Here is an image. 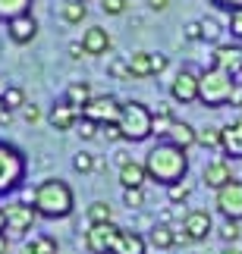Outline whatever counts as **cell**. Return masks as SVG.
<instances>
[{"label":"cell","instance_id":"1","mask_svg":"<svg viewBox=\"0 0 242 254\" xmlns=\"http://www.w3.org/2000/svg\"><path fill=\"white\" fill-rule=\"evenodd\" d=\"M145 170H148V179L161 182V185H176V182H186V173H189V157L186 151L176 148L170 141H161L154 144L145 157Z\"/></svg>","mask_w":242,"mask_h":254},{"label":"cell","instance_id":"2","mask_svg":"<svg viewBox=\"0 0 242 254\" xmlns=\"http://www.w3.org/2000/svg\"><path fill=\"white\" fill-rule=\"evenodd\" d=\"M32 207H35L38 217L63 220V217H70L73 207H76V194L63 179H44L41 185H35V191H32Z\"/></svg>","mask_w":242,"mask_h":254},{"label":"cell","instance_id":"3","mask_svg":"<svg viewBox=\"0 0 242 254\" xmlns=\"http://www.w3.org/2000/svg\"><path fill=\"white\" fill-rule=\"evenodd\" d=\"M233 91H236V79L224 69H214V66H211V69H205L198 75V101L205 107H211V110L227 107Z\"/></svg>","mask_w":242,"mask_h":254},{"label":"cell","instance_id":"4","mask_svg":"<svg viewBox=\"0 0 242 254\" xmlns=\"http://www.w3.org/2000/svg\"><path fill=\"white\" fill-rule=\"evenodd\" d=\"M120 132H123V138H129V141H145V138H151V135H154V110H148L142 101L123 104Z\"/></svg>","mask_w":242,"mask_h":254},{"label":"cell","instance_id":"5","mask_svg":"<svg viewBox=\"0 0 242 254\" xmlns=\"http://www.w3.org/2000/svg\"><path fill=\"white\" fill-rule=\"evenodd\" d=\"M22 179H25V154L13 144L0 141V194L19 189Z\"/></svg>","mask_w":242,"mask_h":254},{"label":"cell","instance_id":"6","mask_svg":"<svg viewBox=\"0 0 242 254\" xmlns=\"http://www.w3.org/2000/svg\"><path fill=\"white\" fill-rule=\"evenodd\" d=\"M211 232H214V220H211L208 210H186L182 217V229H179V242H205Z\"/></svg>","mask_w":242,"mask_h":254},{"label":"cell","instance_id":"7","mask_svg":"<svg viewBox=\"0 0 242 254\" xmlns=\"http://www.w3.org/2000/svg\"><path fill=\"white\" fill-rule=\"evenodd\" d=\"M120 232H123V229L117 226V223H101V226H88V232H85V248H88L91 254H113Z\"/></svg>","mask_w":242,"mask_h":254},{"label":"cell","instance_id":"8","mask_svg":"<svg viewBox=\"0 0 242 254\" xmlns=\"http://www.w3.org/2000/svg\"><path fill=\"white\" fill-rule=\"evenodd\" d=\"M120 113H123V107L120 101L113 94H98L94 101L82 110L85 120H91V123H98V126H110V123H120Z\"/></svg>","mask_w":242,"mask_h":254},{"label":"cell","instance_id":"9","mask_svg":"<svg viewBox=\"0 0 242 254\" xmlns=\"http://www.w3.org/2000/svg\"><path fill=\"white\" fill-rule=\"evenodd\" d=\"M214 207L224 213V220L242 223V179H233L214 194Z\"/></svg>","mask_w":242,"mask_h":254},{"label":"cell","instance_id":"10","mask_svg":"<svg viewBox=\"0 0 242 254\" xmlns=\"http://www.w3.org/2000/svg\"><path fill=\"white\" fill-rule=\"evenodd\" d=\"M198 75L192 66H182V69L176 72V79L170 82V97L176 104H195L198 101Z\"/></svg>","mask_w":242,"mask_h":254},{"label":"cell","instance_id":"11","mask_svg":"<svg viewBox=\"0 0 242 254\" xmlns=\"http://www.w3.org/2000/svg\"><path fill=\"white\" fill-rule=\"evenodd\" d=\"M3 217H6V232L9 236H22V232L32 229L38 213H35V207H28L22 201H9L3 207Z\"/></svg>","mask_w":242,"mask_h":254},{"label":"cell","instance_id":"12","mask_svg":"<svg viewBox=\"0 0 242 254\" xmlns=\"http://www.w3.org/2000/svg\"><path fill=\"white\" fill-rule=\"evenodd\" d=\"M214 69L230 72L233 79L242 75V44H217L214 47Z\"/></svg>","mask_w":242,"mask_h":254},{"label":"cell","instance_id":"13","mask_svg":"<svg viewBox=\"0 0 242 254\" xmlns=\"http://www.w3.org/2000/svg\"><path fill=\"white\" fill-rule=\"evenodd\" d=\"M201 182L208 185V189H214L220 191L224 185L233 182V167H230V160L227 157H217V160H211L205 170H201Z\"/></svg>","mask_w":242,"mask_h":254},{"label":"cell","instance_id":"14","mask_svg":"<svg viewBox=\"0 0 242 254\" xmlns=\"http://www.w3.org/2000/svg\"><path fill=\"white\" fill-rule=\"evenodd\" d=\"M220 151L233 160H242V116L220 126Z\"/></svg>","mask_w":242,"mask_h":254},{"label":"cell","instance_id":"15","mask_svg":"<svg viewBox=\"0 0 242 254\" xmlns=\"http://www.w3.org/2000/svg\"><path fill=\"white\" fill-rule=\"evenodd\" d=\"M6 35H9V41H13V44H32L35 35H38L35 16L28 13V16H19V19H13V22H6Z\"/></svg>","mask_w":242,"mask_h":254},{"label":"cell","instance_id":"16","mask_svg":"<svg viewBox=\"0 0 242 254\" xmlns=\"http://www.w3.org/2000/svg\"><path fill=\"white\" fill-rule=\"evenodd\" d=\"M79 120H82V110H76L73 104H57L54 110H51V116H47V123L54 126L57 132H70V129H76L79 126Z\"/></svg>","mask_w":242,"mask_h":254},{"label":"cell","instance_id":"17","mask_svg":"<svg viewBox=\"0 0 242 254\" xmlns=\"http://www.w3.org/2000/svg\"><path fill=\"white\" fill-rule=\"evenodd\" d=\"M82 47H85V54H88V57H101V54L110 51V35L104 32L101 25H91L88 32L82 35Z\"/></svg>","mask_w":242,"mask_h":254},{"label":"cell","instance_id":"18","mask_svg":"<svg viewBox=\"0 0 242 254\" xmlns=\"http://www.w3.org/2000/svg\"><path fill=\"white\" fill-rule=\"evenodd\" d=\"M163 141H170V144H176V148H182V151H189L192 144H198V132L192 129L189 123H173L170 126V132L163 135Z\"/></svg>","mask_w":242,"mask_h":254},{"label":"cell","instance_id":"19","mask_svg":"<svg viewBox=\"0 0 242 254\" xmlns=\"http://www.w3.org/2000/svg\"><path fill=\"white\" fill-rule=\"evenodd\" d=\"M148 242H151L158 251H170L173 245H179V232L173 229V226H167V223H158V226H151Z\"/></svg>","mask_w":242,"mask_h":254},{"label":"cell","instance_id":"20","mask_svg":"<svg viewBox=\"0 0 242 254\" xmlns=\"http://www.w3.org/2000/svg\"><path fill=\"white\" fill-rule=\"evenodd\" d=\"M66 104H73L76 110H85L91 101H94V94H91V85L88 82H73L70 88H66V97H63Z\"/></svg>","mask_w":242,"mask_h":254},{"label":"cell","instance_id":"21","mask_svg":"<svg viewBox=\"0 0 242 254\" xmlns=\"http://www.w3.org/2000/svg\"><path fill=\"white\" fill-rule=\"evenodd\" d=\"M129 60V72H132V79H151L154 75V66H151V54L148 51H135L126 57Z\"/></svg>","mask_w":242,"mask_h":254},{"label":"cell","instance_id":"22","mask_svg":"<svg viewBox=\"0 0 242 254\" xmlns=\"http://www.w3.org/2000/svg\"><path fill=\"white\" fill-rule=\"evenodd\" d=\"M145 179H148V170H145V163H126V167L120 170V182L123 189H142Z\"/></svg>","mask_w":242,"mask_h":254},{"label":"cell","instance_id":"23","mask_svg":"<svg viewBox=\"0 0 242 254\" xmlns=\"http://www.w3.org/2000/svg\"><path fill=\"white\" fill-rule=\"evenodd\" d=\"M113 254H145V239L139 236V232L123 229L120 239H117V248H113Z\"/></svg>","mask_w":242,"mask_h":254},{"label":"cell","instance_id":"24","mask_svg":"<svg viewBox=\"0 0 242 254\" xmlns=\"http://www.w3.org/2000/svg\"><path fill=\"white\" fill-rule=\"evenodd\" d=\"M32 13V0H0V22H13Z\"/></svg>","mask_w":242,"mask_h":254},{"label":"cell","instance_id":"25","mask_svg":"<svg viewBox=\"0 0 242 254\" xmlns=\"http://www.w3.org/2000/svg\"><path fill=\"white\" fill-rule=\"evenodd\" d=\"M57 251H60V245L54 236H35L32 242L22 245V254H57Z\"/></svg>","mask_w":242,"mask_h":254},{"label":"cell","instance_id":"26","mask_svg":"<svg viewBox=\"0 0 242 254\" xmlns=\"http://www.w3.org/2000/svg\"><path fill=\"white\" fill-rule=\"evenodd\" d=\"M85 217H88L91 226H101V223H113V210H110L107 201H94V204H88Z\"/></svg>","mask_w":242,"mask_h":254},{"label":"cell","instance_id":"27","mask_svg":"<svg viewBox=\"0 0 242 254\" xmlns=\"http://www.w3.org/2000/svg\"><path fill=\"white\" fill-rule=\"evenodd\" d=\"M173 123H176L173 120V110L167 104H158V110H154V135H167Z\"/></svg>","mask_w":242,"mask_h":254},{"label":"cell","instance_id":"28","mask_svg":"<svg viewBox=\"0 0 242 254\" xmlns=\"http://www.w3.org/2000/svg\"><path fill=\"white\" fill-rule=\"evenodd\" d=\"M85 13H88V6H85V3H79V0H66V3H63V9H60L63 22H70V25L82 22V19H85Z\"/></svg>","mask_w":242,"mask_h":254},{"label":"cell","instance_id":"29","mask_svg":"<svg viewBox=\"0 0 242 254\" xmlns=\"http://www.w3.org/2000/svg\"><path fill=\"white\" fill-rule=\"evenodd\" d=\"M0 101H3L6 110H16V107H25V91L19 85H9L3 94H0Z\"/></svg>","mask_w":242,"mask_h":254},{"label":"cell","instance_id":"30","mask_svg":"<svg viewBox=\"0 0 242 254\" xmlns=\"http://www.w3.org/2000/svg\"><path fill=\"white\" fill-rule=\"evenodd\" d=\"M198 144L208 151H217L220 148V129H214V126H205V129L198 132Z\"/></svg>","mask_w":242,"mask_h":254},{"label":"cell","instance_id":"31","mask_svg":"<svg viewBox=\"0 0 242 254\" xmlns=\"http://www.w3.org/2000/svg\"><path fill=\"white\" fill-rule=\"evenodd\" d=\"M73 167H76V173H91V170H98V160H94V154L79 151L73 157Z\"/></svg>","mask_w":242,"mask_h":254},{"label":"cell","instance_id":"32","mask_svg":"<svg viewBox=\"0 0 242 254\" xmlns=\"http://www.w3.org/2000/svg\"><path fill=\"white\" fill-rule=\"evenodd\" d=\"M239 236H242V229H239L236 220H224V223H220V239H224L227 245H236Z\"/></svg>","mask_w":242,"mask_h":254},{"label":"cell","instance_id":"33","mask_svg":"<svg viewBox=\"0 0 242 254\" xmlns=\"http://www.w3.org/2000/svg\"><path fill=\"white\" fill-rule=\"evenodd\" d=\"M107 72L113 75V79H132V72H129V60H126V57H117V60H110V63H107Z\"/></svg>","mask_w":242,"mask_h":254},{"label":"cell","instance_id":"34","mask_svg":"<svg viewBox=\"0 0 242 254\" xmlns=\"http://www.w3.org/2000/svg\"><path fill=\"white\" fill-rule=\"evenodd\" d=\"M189 194H192V185H189V182H176V185H170V189H167L170 204H182Z\"/></svg>","mask_w":242,"mask_h":254},{"label":"cell","instance_id":"35","mask_svg":"<svg viewBox=\"0 0 242 254\" xmlns=\"http://www.w3.org/2000/svg\"><path fill=\"white\" fill-rule=\"evenodd\" d=\"M123 201L129 210H139V207H145V191L142 189H123Z\"/></svg>","mask_w":242,"mask_h":254},{"label":"cell","instance_id":"36","mask_svg":"<svg viewBox=\"0 0 242 254\" xmlns=\"http://www.w3.org/2000/svg\"><path fill=\"white\" fill-rule=\"evenodd\" d=\"M76 129H79V138H82V141H91L94 135H98V129H101V126H98V123H91V120H85V116H82Z\"/></svg>","mask_w":242,"mask_h":254},{"label":"cell","instance_id":"37","mask_svg":"<svg viewBox=\"0 0 242 254\" xmlns=\"http://www.w3.org/2000/svg\"><path fill=\"white\" fill-rule=\"evenodd\" d=\"M201 28H205V41H217V38H220V22H217L214 16L201 19Z\"/></svg>","mask_w":242,"mask_h":254},{"label":"cell","instance_id":"38","mask_svg":"<svg viewBox=\"0 0 242 254\" xmlns=\"http://www.w3.org/2000/svg\"><path fill=\"white\" fill-rule=\"evenodd\" d=\"M182 35H186V41H205V28H201V19H195V22H186Z\"/></svg>","mask_w":242,"mask_h":254},{"label":"cell","instance_id":"39","mask_svg":"<svg viewBox=\"0 0 242 254\" xmlns=\"http://www.w3.org/2000/svg\"><path fill=\"white\" fill-rule=\"evenodd\" d=\"M126 6H129V0H101V9L107 16H120L126 13Z\"/></svg>","mask_w":242,"mask_h":254},{"label":"cell","instance_id":"40","mask_svg":"<svg viewBox=\"0 0 242 254\" xmlns=\"http://www.w3.org/2000/svg\"><path fill=\"white\" fill-rule=\"evenodd\" d=\"M227 32L236 38V41H242V9H236V13H230V22H227Z\"/></svg>","mask_w":242,"mask_h":254},{"label":"cell","instance_id":"41","mask_svg":"<svg viewBox=\"0 0 242 254\" xmlns=\"http://www.w3.org/2000/svg\"><path fill=\"white\" fill-rule=\"evenodd\" d=\"M101 132H104V138H107V141H120V138H123V132H120V123L101 126Z\"/></svg>","mask_w":242,"mask_h":254},{"label":"cell","instance_id":"42","mask_svg":"<svg viewBox=\"0 0 242 254\" xmlns=\"http://www.w3.org/2000/svg\"><path fill=\"white\" fill-rule=\"evenodd\" d=\"M211 6L227 9V13H236V9H242V0H211Z\"/></svg>","mask_w":242,"mask_h":254},{"label":"cell","instance_id":"43","mask_svg":"<svg viewBox=\"0 0 242 254\" xmlns=\"http://www.w3.org/2000/svg\"><path fill=\"white\" fill-rule=\"evenodd\" d=\"M167 57H163V54H151V66H154V75H161L163 69H167Z\"/></svg>","mask_w":242,"mask_h":254},{"label":"cell","instance_id":"44","mask_svg":"<svg viewBox=\"0 0 242 254\" xmlns=\"http://www.w3.org/2000/svg\"><path fill=\"white\" fill-rule=\"evenodd\" d=\"M22 116H25V123H38V120H41V110H38L35 104H25L22 107Z\"/></svg>","mask_w":242,"mask_h":254},{"label":"cell","instance_id":"45","mask_svg":"<svg viewBox=\"0 0 242 254\" xmlns=\"http://www.w3.org/2000/svg\"><path fill=\"white\" fill-rule=\"evenodd\" d=\"M82 54H85L82 41H73V44H70V57H73V60H82Z\"/></svg>","mask_w":242,"mask_h":254},{"label":"cell","instance_id":"46","mask_svg":"<svg viewBox=\"0 0 242 254\" xmlns=\"http://www.w3.org/2000/svg\"><path fill=\"white\" fill-rule=\"evenodd\" d=\"M113 160H117V167H120V170L126 167V163H132V157H129L126 151H117V154H113Z\"/></svg>","mask_w":242,"mask_h":254},{"label":"cell","instance_id":"47","mask_svg":"<svg viewBox=\"0 0 242 254\" xmlns=\"http://www.w3.org/2000/svg\"><path fill=\"white\" fill-rule=\"evenodd\" d=\"M9 120H13V110H6V107H3V101H0V126H6Z\"/></svg>","mask_w":242,"mask_h":254},{"label":"cell","instance_id":"48","mask_svg":"<svg viewBox=\"0 0 242 254\" xmlns=\"http://www.w3.org/2000/svg\"><path fill=\"white\" fill-rule=\"evenodd\" d=\"M148 6H151V9H158V13H161V9H167V6H170V0H148Z\"/></svg>","mask_w":242,"mask_h":254},{"label":"cell","instance_id":"49","mask_svg":"<svg viewBox=\"0 0 242 254\" xmlns=\"http://www.w3.org/2000/svg\"><path fill=\"white\" fill-rule=\"evenodd\" d=\"M9 251V239H6V232H0V254H6Z\"/></svg>","mask_w":242,"mask_h":254},{"label":"cell","instance_id":"50","mask_svg":"<svg viewBox=\"0 0 242 254\" xmlns=\"http://www.w3.org/2000/svg\"><path fill=\"white\" fill-rule=\"evenodd\" d=\"M220 254H242V251H239V248H233V245H227V248L220 251Z\"/></svg>","mask_w":242,"mask_h":254},{"label":"cell","instance_id":"51","mask_svg":"<svg viewBox=\"0 0 242 254\" xmlns=\"http://www.w3.org/2000/svg\"><path fill=\"white\" fill-rule=\"evenodd\" d=\"M6 229V217H3V207H0V232Z\"/></svg>","mask_w":242,"mask_h":254},{"label":"cell","instance_id":"52","mask_svg":"<svg viewBox=\"0 0 242 254\" xmlns=\"http://www.w3.org/2000/svg\"><path fill=\"white\" fill-rule=\"evenodd\" d=\"M236 82H239V85H242V75H239V79H236Z\"/></svg>","mask_w":242,"mask_h":254},{"label":"cell","instance_id":"53","mask_svg":"<svg viewBox=\"0 0 242 254\" xmlns=\"http://www.w3.org/2000/svg\"><path fill=\"white\" fill-rule=\"evenodd\" d=\"M79 3H88V0H79Z\"/></svg>","mask_w":242,"mask_h":254}]
</instances>
